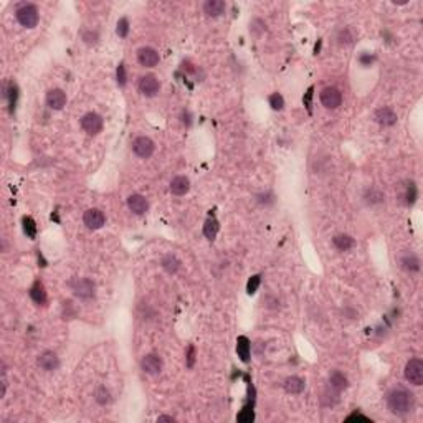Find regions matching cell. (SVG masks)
<instances>
[{
	"label": "cell",
	"instance_id": "1",
	"mask_svg": "<svg viewBox=\"0 0 423 423\" xmlns=\"http://www.w3.org/2000/svg\"><path fill=\"white\" fill-rule=\"evenodd\" d=\"M387 407L394 415L403 416L410 413L415 407V397L410 390L403 387L392 389L387 394Z\"/></svg>",
	"mask_w": 423,
	"mask_h": 423
},
{
	"label": "cell",
	"instance_id": "2",
	"mask_svg": "<svg viewBox=\"0 0 423 423\" xmlns=\"http://www.w3.org/2000/svg\"><path fill=\"white\" fill-rule=\"evenodd\" d=\"M15 18L22 27L25 28H35L38 25L40 14L35 4H20L15 10Z\"/></svg>",
	"mask_w": 423,
	"mask_h": 423
},
{
	"label": "cell",
	"instance_id": "3",
	"mask_svg": "<svg viewBox=\"0 0 423 423\" xmlns=\"http://www.w3.org/2000/svg\"><path fill=\"white\" fill-rule=\"evenodd\" d=\"M403 375H405L407 382H410L412 385H416L420 387L423 384V362L420 359H410L405 364V370H403Z\"/></svg>",
	"mask_w": 423,
	"mask_h": 423
},
{
	"label": "cell",
	"instance_id": "4",
	"mask_svg": "<svg viewBox=\"0 0 423 423\" xmlns=\"http://www.w3.org/2000/svg\"><path fill=\"white\" fill-rule=\"evenodd\" d=\"M319 100L326 109H337L342 104V93L336 86H326L319 93Z\"/></svg>",
	"mask_w": 423,
	"mask_h": 423
},
{
	"label": "cell",
	"instance_id": "5",
	"mask_svg": "<svg viewBox=\"0 0 423 423\" xmlns=\"http://www.w3.org/2000/svg\"><path fill=\"white\" fill-rule=\"evenodd\" d=\"M73 293L79 299H91L96 294V285L89 278H78L76 281L71 283Z\"/></svg>",
	"mask_w": 423,
	"mask_h": 423
},
{
	"label": "cell",
	"instance_id": "6",
	"mask_svg": "<svg viewBox=\"0 0 423 423\" xmlns=\"http://www.w3.org/2000/svg\"><path fill=\"white\" fill-rule=\"evenodd\" d=\"M103 126H104L103 116L95 113V111H89L81 118V127L89 134V136H96V134H100L103 131Z\"/></svg>",
	"mask_w": 423,
	"mask_h": 423
},
{
	"label": "cell",
	"instance_id": "7",
	"mask_svg": "<svg viewBox=\"0 0 423 423\" xmlns=\"http://www.w3.org/2000/svg\"><path fill=\"white\" fill-rule=\"evenodd\" d=\"M132 151H134V154H136L137 157H140V159H149L152 154H154L156 144H154V140H152L151 137L139 136V137L134 139Z\"/></svg>",
	"mask_w": 423,
	"mask_h": 423
},
{
	"label": "cell",
	"instance_id": "8",
	"mask_svg": "<svg viewBox=\"0 0 423 423\" xmlns=\"http://www.w3.org/2000/svg\"><path fill=\"white\" fill-rule=\"evenodd\" d=\"M137 88L140 95H144L146 98H154L161 91V83H159V79L154 75H146L139 78Z\"/></svg>",
	"mask_w": 423,
	"mask_h": 423
},
{
	"label": "cell",
	"instance_id": "9",
	"mask_svg": "<svg viewBox=\"0 0 423 423\" xmlns=\"http://www.w3.org/2000/svg\"><path fill=\"white\" fill-rule=\"evenodd\" d=\"M83 222L89 230H100L106 223V217L100 208H88L83 215Z\"/></svg>",
	"mask_w": 423,
	"mask_h": 423
},
{
	"label": "cell",
	"instance_id": "10",
	"mask_svg": "<svg viewBox=\"0 0 423 423\" xmlns=\"http://www.w3.org/2000/svg\"><path fill=\"white\" fill-rule=\"evenodd\" d=\"M137 61L144 68H154L159 63V53L152 46H143L137 50Z\"/></svg>",
	"mask_w": 423,
	"mask_h": 423
},
{
	"label": "cell",
	"instance_id": "11",
	"mask_svg": "<svg viewBox=\"0 0 423 423\" xmlns=\"http://www.w3.org/2000/svg\"><path fill=\"white\" fill-rule=\"evenodd\" d=\"M162 359L157 354H147L140 360V369L149 375H159L162 370Z\"/></svg>",
	"mask_w": 423,
	"mask_h": 423
},
{
	"label": "cell",
	"instance_id": "12",
	"mask_svg": "<svg viewBox=\"0 0 423 423\" xmlns=\"http://www.w3.org/2000/svg\"><path fill=\"white\" fill-rule=\"evenodd\" d=\"M46 106L50 109H55V111H60L66 106V93L60 88H53L46 93Z\"/></svg>",
	"mask_w": 423,
	"mask_h": 423
},
{
	"label": "cell",
	"instance_id": "13",
	"mask_svg": "<svg viewBox=\"0 0 423 423\" xmlns=\"http://www.w3.org/2000/svg\"><path fill=\"white\" fill-rule=\"evenodd\" d=\"M36 364H38V367H40L41 370L53 372V370H57L58 367H60V359H58V355L55 354L53 351H45V352H41L38 355V359H36Z\"/></svg>",
	"mask_w": 423,
	"mask_h": 423
},
{
	"label": "cell",
	"instance_id": "14",
	"mask_svg": "<svg viewBox=\"0 0 423 423\" xmlns=\"http://www.w3.org/2000/svg\"><path fill=\"white\" fill-rule=\"evenodd\" d=\"M127 208L134 213V215H144L149 210V202L140 194H132L127 197Z\"/></svg>",
	"mask_w": 423,
	"mask_h": 423
},
{
	"label": "cell",
	"instance_id": "15",
	"mask_svg": "<svg viewBox=\"0 0 423 423\" xmlns=\"http://www.w3.org/2000/svg\"><path fill=\"white\" fill-rule=\"evenodd\" d=\"M373 119H375L377 124L389 127V126H394L398 118H397V113L392 108L382 106V108H379L375 113H373Z\"/></svg>",
	"mask_w": 423,
	"mask_h": 423
},
{
	"label": "cell",
	"instance_id": "16",
	"mask_svg": "<svg viewBox=\"0 0 423 423\" xmlns=\"http://www.w3.org/2000/svg\"><path fill=\"white\" fill-rule=\"evenodd\" d=\"M30 298H32V301L36 306H45L48 301V296H46V290L43 283H41L40 279H36L35 283L30 288Z\"/></svg>",
	"mask_w": 423,
	"mask_h": 423
},
{
	"label": "cell",
	"instance_id": "17",
	"mask_svg": "<svg viewBox=\"0 0 423 423\" xmlns=\"http://www.w3.org/2000/svg\"><path fill=\"white\" fill-rule=\"evenodd\" d=\"M226 10V5L223 0H207L204 4V14L207 17L217 18L220 15H223Z\"/></svg>",
	"mask_w": 423,
	"mask_h": 423
},
{
	"label": "cell",
	"instance_id": "18",
	"mask_svg": "<svg viewBox=\"0 0 423 423\" xmlns=\"http://www.w3.org/2000/svg\"><path fill=\"white\" fill-rule=\"evenodd\" d=\"M237 354L242 362L248 364L251 357V342L247 336H240L237 339Z\"/></svg>",
	"mask_w": 423,
	"mask_h": 423
},
{
	"label": "cell",
	"instance_id": "19",
	"mask_svg": "<svg viewBox=\"0 0 423 423\" xmlns=\"http://www.w3.org/2000/svg\"><path fill=\"white\" fill-rule=\"evenodd\" d=\"M190 190V180L187 179L185 175H177L170 182V192L177 197H182V195H185Z\"/></svg>",
	"mask_w": 423,
	"mask_h": 423
},
{
	"label": "cell",
	"instance_id": "20",
	"mask_svg": "<svg viewBox=\"0 0 423 423\" xmlns=\"http://www.w3.org/2000/svg\"><path fill=\"white\" fill-rule=\"evenodd\" d=\"M329 387L341 394L342 390H346L349 387V380L342 372L334 370V372H331V375H329Z\"/></svg>",
	"mask_w": 423,
	"mask_h": 423
},
{
	"label": "cell",
	"instance_id": "21",
	"mask_svg": "<svg viewBox=\"0 0 423 423\" xmlns=\"http://www.w3.org/2000/svg\"><path fill=\"white\" fill-rule=\"evenodd\" d=\"M283 385H285V390L288 392V394H291V395H299L304 390V387H306L304 380L301 377H296V375L288 377L285 380Z\"/></svg>",
	"mask_w": 423,
	"mask_h": 423
},
{
	"label": "cell",
	"instance_id": "22",
	"mask_svg": "<svg viewBox=\"0 0 423 423\" xmlns=\"http://www.w3.org/2000/svg\"><path fill=\"white\" fill-rule=\"evenodd\" d=\"M4 98L5 100H9V109L10 113L15 111V106H17V100H18V88L15 83H9V84H4Z\"/></svg>",
	"mask_w": 423,
	"mask_h": 423
},
{
	"label": "cell",
	"instance_id": "23",
	"mask_svg": "<svg viewBox=\"0 0 423 423\" xmlns=\"http://www.w3.org/2000/svg\"><path fill=\"white\" fill-rule=\"evenodd\" d=\"M333 245L337 251H349L351 248H354L355 240L351 235H346V233H341V235H336L333 238Z\"/></svg>",
	"mask_w": 423,
	"mask_h": 423
},
{
	"label": "cell",
	"instance_id": "24",
	"mask_svg": "<svg viewBox=\"0 0 423 423\" xmlns=\"http://www.w3.org/2000/svg\"><path fill=\"white\" fill-rule=\"evenodd\" d=\"M218 230H220V223H218V220L215 218V217H208L207 220H205V223H204V235H205V238L207 240H210V242H213L217 238V235H218Z\"/></svg>",
	"mask_w": 423,
	"mask_h": 423
},
{
	"label": "cell",
	"instance_id": "25",
	"mask_svg": "<svg viewBox=\"0 0 423 423\" xmlns=\"http://www.w3.org/2000/svg\"><path fill=\"white\" fill-rule=\"evenodd\" d=\"M161 266L164 268V271H167L169 274H175L180 269L182 261L177 258L175 255H165L161 261Z\"/></svg>",
	"mask_w": 423,
	"mask_h": 423
},
{
	"label": "cell",
	"instance_id": "26",
	"mask_svg": "<svg viewBox=\"0 0 423 423\" xmlns=\"http://www.w3.org/2000/svg\"><path fill=\"white\" fill-rule=\"evenodd\" d=\"M400 265L407 273H418L420 271V260H418V256L413 255V253L402 256Z\"/></svg>",
	"mask_w": 423,
	"mask_h": 423
},
{
	"label": "cell",
	"instance_id": "27",
	"mask_svg": "<svg viewBox=\"0 0 423 423\" xmlns=\"http://www.w3.org/2000/svg\"><path fill=\"white\" fill-rule=\"evenodd\" d=\"M22 226H23V233L33 240V238L36 237V231H38L35 220L32 217H23L22 218Z\"/></svg>",
	"mask_w": 423,
	"mask_h": 423
},
{
	"label": "cell",
	"instance_id": "28",
	"mask_svg": "<svg viewBox=\"0 0 423 423\" xmlns=\"http://www.w3.org/2000/svg\"><path fill=\"white\" fill-rule=\"evenodd\" d=\"M95 400L96 403H100V405H108V403H111V394H109V390L106 387H98L95 392Z\"/></svg>",
	"mask_w": 423,
	"mask_h": 423
},
{
	"label": "cell",
	"instance_id": "29",
	"mask_svg": "<svg viewBox=\"0 0 423 423\" xmlns=\"http://www.w3.org/2000/svg\"><path fill=\"white\" fill-rule=\"evenodd\" d=\"M237 420L240 421V423H251L255 420V413H253V405H245L243 407V410L240 413H238V416H237Z\"/></svg>",
	"mask_w": 423,
	"mask_h": 423
},
{
	"label": "cell",
	"instance_id": "30",
	"mask_svg": "<svg viewBox=\"0 0 423 423\" xmlns=\"http://www.w3.org/2000/svg\"><path fill=\"white\" fill-rule=\"evenodd\" d=\"M354 33L351 32V28H342L341 32H339V35H337V41H339V45H344V46H347V45H352L354 43Z\"/></svg>",
	"mask_w": 423,
	"mask_h": 423
},
{
	"label": "cell",
	"instance_id": "31",
	"mask_svg": "<svg viewBox=\"0 0 423 423\" xmlns=\"http://www.w3.org/2000/svg\"><path fill=\"white\" fill-rule=\"evenodd\" d=\"M416 197H418V190H416V185L413 182H410L407 189H405V195H403V199H405V204L407 205H413Z\"/></svg>",
	"mask_w": 423,
	"mask_h": 423
},
{
	"label": "cell",
	"instance_id": "32",
	"mask_svg": "<svg viewBox=\"0 0 423 423\" xmlns=\"http://www.w3.org/2000/svg\"><path fill=\"white\" fill-rule=\"evenodd\" d=\"M116 33H118L119 38H126L127 33H129V20L126 17L119 18L118 25H116Z\"/></svg>",
	"mask_w": 423,
	"mask_h": 423
},
{
	"label": "cell",
	"instance_id": "33",
	"mask_svg": "<svg viewBox=\"0 0 423 423\" xmlns=\"http://www.w3.org/2000/svg\"><path fill=\"white\" fill-rule=\"evenodd\" d=\"M269 106H271V109H274V111H281V109L285 108V98L279 93H273L269 96Z\"/></svg>",
	"mask_w": 423,
	"mask_h": 423
},
{
	"label": "cell",
	"instance_id": "34",
	"mask_svg": "<svg viewBox=\"0 0 423 423\" xmlns=\"http://www.w3.org/2000/svg\"><path fill=\"white\" fill-rule=\"evenodd\" d=\"M260 285H261V274H253V276H250L248 283H247V293L255 294L258 291Z\"/></svg>",
	"mask_w": 423,
	"mask_h": 423
},
{
	"label": "cell",
	"instance_id": "35",
	"mask_svg": "<svg viewBox=\"0 0 423 423\" xmlns=\"http://www.w3.org/2000/svg\"><path fill=\"white\" fill-rule=\"evenodd\" d=\"M384 199H385L384 194L379 192V190H375V189L369 190L367 195H365V200L369 202V204H380V202H384Z\"/></svg>",
	"mask_w": 423,
	"mask_h": 423
},
{
	"label": "cell",
	"instance_id": "36",
	"mask_svg": "<svg viewBox=\"0 0 423 423\" xmlns=\"http://www.w3.org/2000/svg\"><path fill=\"white\" fill-rule=\"evenodd\" d=\"M116 79H118V84L121 88H124L126 86V83H127V75H126V66L124 63H121L118 66V70H116Z\"/></svg>",
	"mask_w": 423,
	"mask_h": 423
},
{
	"label": "cell",
	"instance_id": "37",
	"mask_svg": "<svg viewBox=\"0 0 423 423\" xmlns=\"http://www.w3.org/2000/svg\"><path fill=\"white\" fill-rule=\"evenodd\" d=\"M312 96H314V86H309L308 91L304 93V98H303V103H304V106H306V109H308L309 114H312Z\"/></svg>",
	"mask_w": 423,
	"mask_h": 423
},
{
	"label": "cell",
	"instance_id": "38",
	"mask_svg": "<svg viewBox=\"0 0 423 423\" xmlns=\"http://www.w3.org/2000/svg\"><path fill=\"white\" fill-rule=\"evenodd\" d=\"M83 40H84V43H88V45H95L98 43V40H100V33L93 32V30H86V32H83Z\"/></svg>",
	"mask_w": 423,
	"mask_h": 423
},
{
	"label": "cell",
	"instance_id": "39",
	"mask_svg": "<svg viewBox=\"0 0 423 423\" xmlns=\"http://www.w3.org/2000/svg\"><path fill=\"white\" fill-rule=\"evenodd\" d=\"M185 364H187L189 369H192V367L195 365V347H194V346H189V349H187Z\"/></svg>",
	"mask_w": 423,
	"mask_h": 423
},
{
	"label": "cell",
	"instance_id": "40",
	"mask_svg": "<svg viewBox=\"0 0 423 423\" xmlns=\"http://www.w3.org/2000/svg\"><path fill=\"white\" fill-rule=\"evenodd\" d=\"M373 61H375V57L370 55V53H362L359 57V63L362 65V66H370Z\"/></svg>",
	"mask_w": 423,
	"mask_h": 423
},
{
	"label": "cell",
	"instance_id": "41",
	"mask_svg": "<svg viewBox=\"0 0 423 423\" xmlns=\"http://www.w3.org/2000/svg\"><path fill=\"white\" fill-rule=\"evenodd\" d=\"M347 421H354V420H359V421H370V418L369 416H365V415H362L360 412H354V413H351L346 418Z\"/></svg>",
	"mask_w": 423,
	"mask_h": 423
},
{
	"label": "cell",
	"instance_id": "42",
	"mask_svg": "<svg viewBox=\"0 0 423 423\" xmlns=\"http://www.w3.org/2000/svg\"><path fill=\"white\" fill-rule=\"evenodd\" d=\"M182 122L183 124H187V126H190V122H192V119H190V113L189 111H182Z\"/></svg>",
	"mask_w": 423,
	"mask_h": 423
},
{
	"label": "cell",
	"instance_id": "43",
	"mask_svg": "<svg viewBox=\"0 0 423 423\" xmlns=\"http://www.w3.org/2000/svg\"><path fill=\"white\" fill-rule=\"evenodd\" d=\"M157 421H175V418L170 415H161V416H157Z\"/></svg>",
	"mask_w": 423,
	"mask_h": 423
},
{
	"label": "cell",
	"instance_id": "44",
	"mask_svg": "<svg viewBox=\"0 0 423 423\" xmlns=\"http://www.w3.org/2000/svg\"><path fill=\"white\" fill-rule=\"evenodd\" d=\"M321 45H322V41L319 40V41H317V43H316V48H314V53H316V55L319 53V50H321Z\"/></svg>",
	"mask_w": 423,
	"mask_h": 423
}]
</instances>
